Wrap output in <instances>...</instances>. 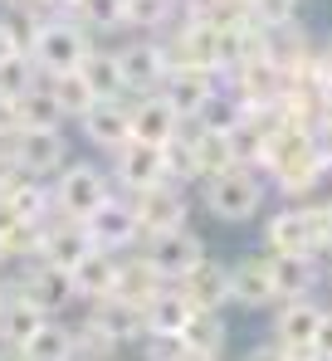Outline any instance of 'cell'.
<instances>
[{
  "label": "cell",
  "instance_id": "44dd1931",
  "mask_svg": "<svg viewBox=\"0 0 332 361\" xmlns=\"http://www.w3.org/2000/svg\"><path fill=\"white\" fill-rule=\"evenodd\" d=\"M117 274H122V254L112 249H93L78 269H73V288L83 302H98V298H112L117 293Z\"/></svg>",
  "mask_w": 332,
  "mask_h": 361
},
{
  "label": "cell",
  "instance_id": "f907efd6",
  "mask_svg": "<svg viewBox=\"0 0 332 361\" xmlns=\"http://www.w3.org/2000/svg\"><path fill=\"white\" fill-rule=\"evenodd\" d=\"M0 274H5V244H0Z\"/></svg>",
  "mask_w": 332,
  "mask_h": 361
},
{
  "label": "cell",
  "instance_id": "6da1fadb",
  "mask_svg": "<svg viewBox=\"0 0 332 361\" xmlns=\"http://www.w3.org/2000/svg\"><path fill=\"white\" fill-rule=\"evenodd\" d=\"M264 195H269V185H264V171H259V166H230L220 176L201 180L206 210H211L215 220H230V225L254 220V215L264 210Z\"/></svg>",
  "mask_w": 332,
  "mask_h": 361
},
{
  "label": "cell",
  "instance_id": "bcb514c9",
  "mask_svg": "<svg viewBox=\"0 0 332 361\" xmlns=\"http://www.w3.org/2000/svg\"><path fill=\"white\" fill-rule=\"evenodd\" d=\"M15 54H25V49H20V44L10 39V30L0 25V63H10V59H15Z\"/></svg>",
  "mask_w": 332,
  "mask_h": 361
},
{
  "label": "cell",
  "instance_id": "9c48e42d",
  "mask_svg": "<svg viewBox=\"0 0 332 361\" xmlns=\"http://www.w3.org/2000/svg\"><path fill=\"white\" fill-rule=\"evenodd\" d=\"M269 254H318V205H283L264 225Z\"/></svg>",
  "mask_w": 332,
  "mask_h": 361
},
{
  "label": "cell",
  "instance_id": "52a82bcc",
  "mask_svg": "<svg viewBox=\"0 0 332 361\" xmlns=\"http://www.w3.org/2000/svg\"><path fill=\"white\" fill-rule=\"evenodd\" d=\"M83 225H88V240L98 244V249H112V254H122V249H137V244H142V225H137L132 200H127L122 190H112L108 200L83 220Z\"/></svg>",
  "mask_w": 332,
  "mask_h": 361
},
{
  "label": "cell",
  "instance_id": "74e56055",
  "mask_svg": "<svg viewBox=\"0 0 332 361\" xmlns=\"http://www.w3.org/2000/svg\"><path fill=\"white\" fill-rule=\"evenodd\" d=\"M254 20L264 30H283V25H298V0H249Z\"/></svg>",
  "mask_w": 332,
  "mask_h": 361
},
{
  "label": "cell",
  "instance_id": "d4e9b609",
  "mask_svg": "<svg viewBox=\"0 0 332 361\" xmlns=\"http://www.w3.org/2000/svg\"><path fill=\"white\" fill-rule=\"evenodd\" d=\"M88 312L108 327L122 347H132V342H142V337H147V312H142V307H132V302H122V298H98V302H88Z\"/></svg>",
  "mask_w": 332,
  "mask_h": 361
},
{
  "label": "cell",
  "instance_id": "60d3db41",
  "mask_svg": "<svg viewBox=\"0 0 332 361\" xmlns=\"http://www.w3.org/2000/svg\"><path fill=\"white\" fill-rule=\"evenodd\" d=\"M20 132V108H15V98H0V142H10Z\"/></svg>",
  "mask_w": 332,
  "mask_h": 361
},
{
  "label": "cell",
  "instance_id": "f546056e",
  "mask_svg": "<svg viewBox=\"0 0 332 361\" xmlns=\"http://www.w3.org/2000/svg\"><path fill=\"white\" fill-rule=\"evenodd\" d=\"M244 118H249V103H244L230 83H220V88L211 93V103L201 108V118H196V122H201V127H211V132H235Z\"/></svg>",
  "mask_w": 332,
  "mask_h": 361
},
{
  "label": "cell",
  "instance_id": "d590c367",
  "mask_svg": "<svg viewBox=\"0 0 332 361\" xmlns=\"http://www.w3.org/2000/svg\"><path fill=\"white\" fill-rule=\"evenodd\" d=\"M40 78H45V73L35 68L30 54H15L10 63H0V98H25Z\"/></svg>",
  "mask_w": 332,
  "mask_h": 361
},
{
  "label": "cell",
  "instance_id": "681fc988",
  "mask_svg": "<svg viewBox=\"0 0 332 361\" xmlns=\"http://www.w3.org/2000/svg\"><path fill=\"white\" fill-rule=\"evenodd\" d=\"M313 59H318V68H323V73L332 78V39L323 44V49H318V54H313Z\"/></svg>",
  "mask_w": 332,
  "mask_h": 361
},
{
  "label": "cell",
  "instance_id": "8fae6325",
  "mask_svg": "<svg viewBox=\"0 0 332 361\" xmlns=\"http://www.w3.org/2000/svg\"><path fill=\"white\" fill-rule=\"evenodd\" d=\"M215 88H220V73H211V68H166V78H162L157 93L171 103V113H176L181 122H196Z\"/></svg>",
  "mask_w": 332,
  "mask_h": 361
},
{
  "label": "cell",
  "instance_id": "e575fe53",
  "mask_svg": "<svg viewBox=\"0 0 332 361\" xmlns=\"http://www.w3.org/2000/svg\"><path fill=\"white\" fill-rule=\"evenodd\" d=\"M69 20H78L88 35H112L122 30V0H73Z\"/></svg>",
  "mask_w": 332,
  "mask_h": 361
},
{
  "label": "cell",
  "instance_id": "7a4b0ae2",
  "mask_svg": "<svg viewBox=\"0 0 332 361\" xmlns=\"http://www.w3.org/2000/svg\"><path fill=\"white\" fill-rule=\"evenodd\" d=\"M93 44H98V39H93L78 20L54 15V20H40V30H35V39H30V59H35V68H40L45 78H54V73L78 68Z\"/></svg>",
  "mask_w": 332,
  "mask_h": 361
},
{
  "label": "cell",
  "instance_id": "f35d334b",
  "mask_svg": "<svg viewBox=\"0 0 332 361\" xmlns=\"http://www.w3.org/2000/svg\"><path fill=\"white\" fill-rule=\"evenodd\" d=\"M35 20H54V15H69L73 10V0H20Z\"/></svg>",
  "mask_w": 332,
  "mask_h": 361
},
{
  "label": "cell",
  "instance_id": "f5cc1de1",
  "mask_svg": "<svg viewBox=\"0 0 332 361\" xmlns=\"http://www.w3.org/2000/svg\"><path fill=\"white\" fill-rule=\"evenodd\" d=\"M73 361H88V357H73Z\"/></svg>",
  "mask_w": 332,
  "mask_h": 361
},
{
  "label": "cell",
  "instance_id": "30bf717a",
  "mask_svg": "<svg viewBox=\"0 0 332 361\" xmlns=\"http://www.w3.org/2000/svg\"><path fill=\"white\" fill-rule=\"evenodd\" d=\"M127 200H132V215H137V225H142V240L186 225V190H181L176 180L147 185V190H132Z\"/></svg>",
  "mask_w": 332,
  "mask_h": 361
},
{
  "label": "cell",
  "instance_id": "c3c4849f",
  "mask_svg": "<svg viewBox=\"0 0 332 361\" xmlns=\"http://www.w3.org/2000/svg\"><path fill=\"white\" fill-rule=\"evenodd\" d=\"M0 361H30L25 347H10V342H0Z\"/></svg>",
  "mask_w": 332,
  "mask_h": 361
},
{
  "label": "cell",
  "instance_id": "816d5d0a",
  "mask_svg": "<svg viewBox=\"0 0 332 361\" xmlns=\"http://www.w3.org/2000/svg\"><path fill=\"white\" fill-rule=\"evenodd\" d=\"M0 5H20V0H0Z\"/></svg>",
  "mask_w": 332,
  "mask_h": 361
},
{
  "label": "cell",
  "instance_id": "d6986e66",
  "mask_svg": "<svg viewBox=\"0 0 332 361\" xmlns=\"http://www.w3.org/2000/svg\"><path fill=\"white\" fill-rule=\"evenodd\" d=\"M45 322H49V312H45L35 298H25V293L10 283V293H5V302H0V342L25 347V342H30Z\"/></svg>",
  "mask_w": 332,
  "mask_h": 361
},
{
  "label": "cell",
  "instance_id": "4fadbf2b",
  "mask_svg": "<svg viewBox=\"0 0 332 361\" xmlns=\"http://www.w3.org/2000/svg\"><path fill=\"white\" fill-rule=\"evenodd\" d=\"M78 132L88 137V147L117 152V147L132 137V98H98V103L78 118Z\"/></svg>",
  "mask_w": 332,
  "mask_h": 361
},
{
  "label": "cell",
  "instance_id": "db71d44e",
  "mask_svg": "<svg viewBox=\"0 0 332 361\" xmlns=\"http://www.w3.org/2000/svg\"><path fill=\"white\" fill-rule=\"evenodd\" d=\"M112 361H117V357H112Z\"/></svg>",
  "mask_w": 332,
  "mask_h": 361
},
{
  "label": "cell",
  "instance_id": "8992f818",
  "mask_svg": "<svg viewBox=\"0 0 332 361\" xmlns=\"http://www.w3.org/2000/svg\"><path fill=\"white\" fill-rule=\"evenodd\" d=\"M162 180H171L162 147H152V142H132V137H127V142L112 152V185H117L122 195L147 190V185H162Z\"/></svg>",
  "mask_w": 332,
  "mask_h": 361
},
{
  "label": "cell",
  "instance_id": "836d02e7",
  "mask_svg": "<svg viewBox=\"0 0 332 361\" xmlns=\"http://www.w3.org/2000/svg\"><path fill=\"white\" fill-rule=\"evenodd\" d=\"M191 312H196V307H191V302H186V293L171 283L162 298L147 307V332H186Z\"/></svg>",
  "mask_w": 332,
  "mask_h": 361
},
{
  "label": "cell",
  "instance_id": "ac0fdd59",
  "mask_svg": "<svg viewBox=\"0 0 332 361\" xmlns=\"http://www.w3.org/2000/svg\"><path fill=\"white\" fill-rule=\"evenodd\" d=\"M176 132H181V118L171 113V103H166L162 93H142V98H132V142L166 147Z\"/></svg>",
  "mask_w": 332,
  "mask_h": 361
},
{
  "label": "cell",
  "instance_id": "1f68e13d",
  "mask_svg": "<svg viewBox=\"0 0 332 361\" xmlns=\"http://www.w3.org/2000/svg\"><path fill=\"white\" fill-rule=\"evenodd\" d=\"M176 25V0H122V30H171Z\"/></svg>",
  "mask_w": 332,
  "mask_h": 361
},
{
  "label": "cell",
  "instance_id": "ab89813d",
  "mask_svg": "<svg viewBox=\"0 0 332 361\" xmlns=\"http://www.w3.org/2000/svg\"><path fill=\"white\" fill-rule=\"evenodd\" d=\"M313 152H318V161L332 171V118H323L313 127Z\"/></svg>",
  "mask_w": 332,
  "mask_h": 361
},
{
  "label": "cell",
  "instance_id": "5b68a950",
  "mask_svg": "<svg viewBox=\"0 0 332 361\" xmlns=\"http://www.w3.org/2000/svg\"><path fill=\"white\" fill-rule=\"evenodd\" d=\"M142 254H147V264L162 274L166 283H176V279H186L206 259V244H201V235L191 225H176V230H162V235H147Z\"/></svg>",
  "mask_w": 332,
  "mask_h": 361
},
{
  "label": "cell",
  "instance_id": "d6a6232c",
  "mask_svg": "<svg viewBox=\"0 0 332 361\" xmlns=\"http://www.w3.org/2000/svg\"><path fill=\"white\" fill-rule=\"evenodd\" d=\"M73 342H78V357H88V361H112L122 352V342L112 337L93 312H83V317L73 322Z\"/></svg>",
  "mask_w": 332,
  "mask_h": 361
},
{
  "label": "cell",
  "instance_id": "484cf974",
  "mask_svg": "<svg viewBox=\"0 0 332 361\" xmlns=\"http://www.w3.org/2000/svg\"><path fill=\"white\" fill-rule=\"evenodd\" d=\"M269 259H274L278 302H283V298H313V283H318V264H313V254H269Z\"/></svg>",
  "mask_w": 332,
  "mask_h": 361
},
{
  "label": "cell",
  "instance_id": "f6af8a7d",
  "mask_svg": "<svg viewBox=\"0 0 332 361\" xmlns=\"http://www.w3.org/2000/svg\"><path fill=\"white\" fill-rule=\"evenodd\" d=\"M244 361H288V352H283L278 342H264V347H254V352H249Z\"/></svg>",
  "mask_w": 332,
  "mask_h": 361
},
{
  "label": "cell",
  "instance_id": "7dc6e473",
  "mask_svg": "<svg viewBox=\"0 0 332 361\" xmlns=\"http://www.w3.org/2000/svg\"><path fill=\"white\" fill-rule=\"evenodd\" d=\"M176 361H220V352H206V347H191V342H186Z\"/></svg>",
  "mask_w": 332,
  "mask_h": 361
},
{
  "label": "cell",
  "instance_id": "f1b7e54d",
  "mask_svg": "<svg viewBox=\"0 0 332 361\" xmlns=\"http://www.w3.org/2000/svg\"><path fill=\"white\" fill-rule=\"evenodd\" d=\"M15 108H20V127H40V132H64V108L54 103V93H49V83L40 78L25 98H15Z\"/></svg>",
  "mask_w": 332,
  "mask_h": 361
},
{
  "label": "cell",
  "instance_id": "8d00e7d4",
  "mask_svg": "<svg viewBox=\"0 0 332 361\" xmlns=\"http://www.w3.org/2000/svg\"><path fill=\"white\" fill-rule=\"evenodd\" d=\"M181 337H186L191 347H206V352H220V347H225V317H220V312H206V307H196Z\"/></svg>",
  "mask_w": 332,
  "mask_h": 361
},
{
  "label": "cell",
  "instance_id": "4316f807",
  "mask_svg": "<svg viewBox=\"0 0 332 361\" xmlns=\"http://www.w3.org/2000/svg\"><path fill=\"white\" fill-rule=\"evenodd\" d=\"M264 54H269V59H274L278 68L288 73V78H298V73L313 63V54H318V49L303 39V30H298V25H283V30H269V39H264Z\"/></svg>",
  "mask_w": 332,
  "mask_h": 361
},
{
  "label": "cell",
  "instance_id": "83f0119b",
  "mask_svg": "<svg viewBox=\"0 0 332 361\" xmlns=\"http://www.w3.org/2000/svg\"><path fill=\"white\" fill-rule=\"evenodd\" d=\"M25 352L30 361H73L78 357V342H73V322H64V317H49L30 342H25Z\"/></svg>",
  "mask_w": 332,
  "mask_h": 361
},
{
  "label": "cell",
  "instance_id": "5bb4252c",
  "mask_svg": "<svg viewBox=\"0 0 332 361\" xmlns=\"http://www.w3.org/2000/svg\"><path fill=\"white\" fill-rule=\"evenodd\" d=\"M117 59H122V83H127V93H157L166 78V49L162 39H127L122 49H117Z\"/></svg>",
  "mask_w": 332,
  "mask_h": 361
},
{
  "label": "cell",
  "instance_id": "7c38bea8",
  "mask_svg": "<svg viewBox=\"0 0 332 361\" xmlns=\"http://www.w3.org/2000/svg\"><path fill=\"white\" fill-rule=\"evenodd\" d=\"M230 302H239V307H249V312L278 302L274 259H269V254H249V259L230 264Z\"/></svg>",
  "mask_w": 332,
  "mask_h": 361
},
{
  "label": "cell",
  "instance_id": "4dcf8cb0",
  "mask_svg": "<svg viewBox=\"0 0 332 361\" xmlns=\"http://www.w3.org/2000/svg\"><path fill=\"white\" fill-rule=\"evenodd\" d=\"M49 83V93H54V103L64 108V118L78 122L98 98H93V88H88V78L78 73V68H69V73H54V78H45Z\"/></svg>",
  "mask_w": 332,
  "mask_h": 361
},
{
  "label": "cell",
  "instance_id": "ffe728a7",
  "mask_svg": "<svg viewBox=\"0 0 332 361\" xmlns=\"http://www.w3.org/2000/svg\"><path fill=\"white\" fill-rule=\"evenodd\" d=\"M166 288H171V283L147 264V254H132V259H122V274H117V293H112V298H122V302H132V307L147 312Z\"/></svg>",
  "mask_w": 332,
  "mask_h": 361
},
{
  "label": "cell",
  "instance_id": "7402d4cb",
  "mask_svg": "<svg viewBox=\"0 0 332 361\" xmlns=\"http://www.w3.org/2000/svg\"><path fill=\"white\" fill-rule=\"evenodd\" d=\"M186 132H191V161H196V185L211 176H220L235 166V152H230V132H211V127H201V122H186Z\"/></svg>",
  "mask_w": 332,
  "mask_h": 361
},
{
  "label": "cell",
  "instance_id": "ba28073f",
  "mask_svg": "<svg viewBox=\"0 0 332 361\" xmlns=\"http://www.w3.org/2000/svg\"><path fill=\"white\" fill-rule=\"evenodd\" d=\"M230 88L249 103V113H264V108H278L283 103L288 73L269 54H254V59H244L239 68H230Z\"/></svg>",
  "mask_w": 332,
  "mask_h": 361
},
{
  "label": "cell",
  "instance_id": "3957f363",
  "mask_svg": "<svg viewBox=\"0 0 332 361\" xmlns=\"http://www.w3.org/2000/svg\"><path fill=\"white\" fill-rule=\"evenodd\" d=\"M112 190V171L93 166V161H69L54 180H49V195H54V210L69 215V220H88Z\"/></svg>",
  "mask_w": 332,
  "mask_h": 361
},
{
  "label": "cell",
  "instance_id": "603a6c76",
  "mask_svg": "<svg viewBox=\"0 0 332 361\" xmlns=\"http://www.w3.org/2000/svg\"><path fill=\"white\" fill-rule=\"evenodd\" d=\"M78 73L88 78V88H93V98H127V83H122V59H117V49L108 44H93L83 63H78Z\"/></svg>",
  "mask_w": 332,
  "mask_h": 361
},
{
  "label": "cell",
  "instance_id": "7bdbcfd3",
  "mask_svg": "<svg viewBox=\"0 0 332 361\" xmlns=\"http://www.w3.org/2000/svg\"><path fill=\"white\" fill-rule=\"evenodd\" d=\"M313 347H318V357L332 361V307L323 312V322H318V337H313Z\"/></svg>",
  "mask_w": 332,
  "mask_h": 361
},
{
  "label": "cell",
  "instance_id": "277c9868",
  "mask_svg": "<svg viewBox=\"0 0 332 361\" xmlns=\"http://www.w3.org/2000/svg\"><path fill=\"white\" fill-rule=\"evenodd\" d=\"M10 157L25 176H40V180H54L73 157H69V137L64 132H40V127H20L10 142Z\"/></svg>",
  "mask_w": 332,
  "mask_h": 361
},
{
  "label": "cell",
  "instance_id": "9a60e30c",
  "mask_svg": "<svg viewBox=\"0 0 332 361\" xmlns=\"http://www.w3.org/2000/svg\"><path fill=\"white\" fill-rule=\"evenodd\" d=\"M98 244L88 240V225L83 220H69V215H54L49 225H45V235H40V259H49L59 269H78L88 254H93Z\"/></svg>",
  "mask_w": 332,
  "mask_h": 361
},
{
  "label": "cell",
  "instance_id": "cb8c5ba5",
  "mask_svg": "<svg viewBox=\"0 0 332 361\" xmlns=\"http://www.w3.org/2000/svg\"><path fill=\"white\" fill-rule=\"evenodd\" d=\"M323 161H318V152L308 147V152H298V157H288V161H278L274 171V190L278 195H293V200H303L308 190H318V180H323Z\"/></svg>",
  "mask_w": 332,
  "mask_h": 361
},
{
  "label": "cell",
  "instance_id": "2e32d148",
  "mask_svg": "<svg viewBox=\"0 0 332 361\" xmlns=\"http://www.w3.org/2000/svg\"><path fill=\"white\" fill-rule=\"evenodd\" d=\"M323 312H328V307H318L313 298H283V302H278V317H274V342L283 347V352H293V347H313ZM313 352H318V347H313Z\"/></svg>",
  "mask_w": 332,
  "mask_h": 361
},
{
  "label": "cell",
  "instance_id": "ee69618b",
  "mask_svg": "<svg viewBox=\"0 0 332 361\" xmlns=\"http://www.w3.org/2000/svg\"><path fill=\"white\" fill-rule=\"evenodd\" d=\"M15 176H20V166H15V157H10V147L0 142V195L10 190V180H15Z\"/></svg>",
  "mask_w": 332,
  "mask_h": 361
},
{
  "label": "cell",
  "instance_id": "b9f144b4",
  "mask_svg": "<svg viewBox=\"0 0 332 361\" xmlns=\"http://www.w3.org/2000/svg\"><path fill=\"white\" fill-rule=\"evenodd\" d=\"M318 254H332V200L318 205Z\"/></svg>",
  "mask_w": 332,
  "mask_h": 361
},
{
  "label": "cell",
  "instance_id": "e0dca14e",
  "mask_svg": "<svg viewBox=\"0 0 332 361\" xmlns=\"http://www.w3.org/2000/svg\"><path fill=\"white\" fill-rule=\"evenodd\" d=\"M176 288L186 293L191 307H206V312H225L230 302V264H215V259H201L186 279H176Z\"/></svg>",
  "mask_w": 332,
  "mask_h": 361
}]
</instances>
